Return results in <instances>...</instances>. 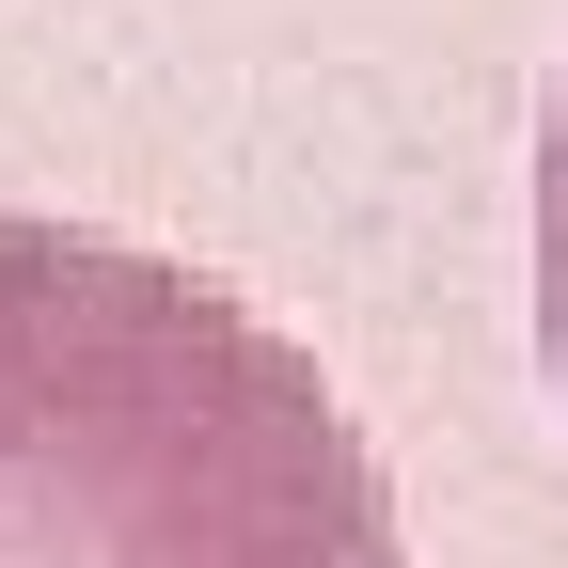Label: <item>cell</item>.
Instances as JSON below:
<instances>
[{
    "instance_id": "1",
    "label": "cell",
    "mask_w": 568,
    "mask_h": 568,
    "mask_svg": "<svg viewBox=\"0 0 568 568\" xmlns=\"http://www.w3.org/2000/svg\"><path fill=\"white\" fill-rule=\"evenodd\" d=\"M0 568H410L301 332L80 222H0Z\"/></svg>"
},
{
    "instance_id": "2",
    "label": "cell",
    "mask_w": 568,
    "mask_h": 568,
    "mask_svg": "<svg viewBox=\"0 0 568 568\" xmlns=\"http://www.w3.org/2000/svg\"><path fill=\"white\" fill-rule=\"evenodd\" d=\"M537 364L568 395V63H552V111H537Z\"/></svg>"
}]
</instances>
